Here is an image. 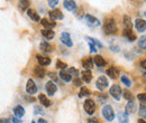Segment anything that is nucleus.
Segmentation results:
<instances>
[{"label": "nucleus", "mask_w": 146, "mask_h": 123, "mask_svg": "<svg viewBox=\"0 0 146 123\" xmlns=\"http://www.w3.org/2000/svg\"><path fill=\"white\" fill-rule=\"evenodd\" d=\"M104 30L106 32V34H116L117 32V26H116V21L113 18H107L104 22Z\"/></svg>", "instance_id": "nucleus-1"}, {"label": "nucleus", "mask_w": 146, "mask_h": 123, "mask_svg": "<svg viewBox=\"0 0 146 123\" xmlns=\"http://www.w3.org/2000/svg\"><path fill=\"white\" fill-rule=\"evenodd\" d=\"M102 115L107 121H112L115 118V112L113 109L110 105H105L102 107Z\"/></svg>", "instance_id": "nucleus-2"}, {"label": "nucleus", "mask_w": 146, "mask_h": 123, "mask_svg": "<svg viewBox=\"0 0 146 123\" xmlns=\"http://www.w3.org/2000/svg\"><path fill=\"white\" fill-rule=\"evenodd\" d=\"M121 88L119 85H117V84H115V85H112L111 87H110V91H109V94L116 100V101H119L120 100V97H121Z\"/></svg>", "instance_id": "nucleus-3"}, {"label": "nucleus", "mask_w": 146, "mask_h": 123, "mask_svg": "<svg viewBox=\"0 0 146 123\" xmlns=\"http://www.w3.org/2000/svg\"><path fill=\"white\" fill-rule=\"evenodd\" d=\"M83 107H84L86 112L91 115V114L94 113V111H96V103H94V101H93L92 99H87V100L84 101Z\"/></svg>", "instance_id": "nucleus-4"}, {"label": "nucleus", "mask_w": 146, "mask_h": 123, "mask_svg": "<svg viewBox=\"0 0 146 123\" xmlns=\"http://www.w3.org/2000/svg\"><path fill=\"white\" fill-rule=\"evenodd\" d=\"M96 85H97L98 89H100V91H104V89H105L106 87H108L109 83H108V80H107V77H106V76H100V77L97 80V82H96Z\"/></svg>", "instance_id": "nucleus-5"}, {"label": "nucleus", "mask_w": 146, "mask_h": 123, "mask_svg": "<svg viewBox=\"0 0 146 123\" xmlns=\"http://www.w3.org/2000/svg\"><path fill=\"white\" fill-rule=\"evenodd\" d=\"M135 28H136V30H137L138 33H143V32H145L146 30V20L141 19V18L136 19V20H135Z\"/></svg>", "instance_id": "nucleus-6"}, {"label": "nucleus", "mask_w": 146, "mask_h": 123, "mask_svg": "<svg viewBox=\"0 0 146 123\" xmlns=\"http://www.w3.org/2000/svg\"><path fill=\"white\" fill-rule=\"evenodd\" d=\"M26 92H27L29 95H33V94H35L37 92V86L33 80H28V81H27V84H26Z\"/></svg>", "instance_id": "nucleus-7"}, {"label": "nucleus", "mask_w": 146, "mask_h": 123, "mask_svg": "<svg viewBox=\"0 0 146 123\" xmlns=\"http://www.w3.org/2000/svg\"><path fill=\"white\" fill-rule=\"evenodd\" d=\"M40 24H42V26H43L46 30H52L55 26H56V22L48 20L47 18H43V19L40 20Z\"/></svg>", "instance_id": "nucleus-8"}, {"label": "nucleus", "mask_w": 146, "mask_h": 123, "mask_svg": "<svg viewBox=\"0 0 146 123\" xmlns=\"http://www.w3.org/2000/svg\"><path fill=\"white\" fill-rule=\"evenodd\" d=\"M61 41L64 45H66L68 47H72L73 43L72 40H71V37H70L69 33H62V35H61Z\"/></svg>", "instance_id": "nucleus-9"}, {"label": "nucleus", "mask_w": 146, "mask_h": 123, "mask_svg": "<svg viewBox=\"0 0 146 123\" xmlns=\"http://www.w3.org/2000/svg\"><path fill=\"white\" fill-rule=\"evenodd\" d=\"M106 73H107V75L109 76L110 78H112V80H116L119 76V70L117 67H115V66H111L110 68H108Z\"/></svg>", "instance_id": "nucleus-10"}, {"label": "nucleus", "mask_w": 146, "mask_h": 123, "mask_svg": "<svg viewBox=\"0 0 146 123\" xmlns=\"http://www.w3.org/2000/svg\"><path fill=\"white\" fill-rule=\"evenodd\" d=\"M45 89H46V92H47L48 95H54V93L56 92L57 87H56V85H55L52 81H50V82H47L45 84Z\"/></svg>", "instance_id": "nucleus-11"}, {"label": "nucleus", "mask_w": 146, "mask_h": 123, "mask_svg": "<svg viewBox=\"0 0 146 123\" xmlns=\"http://www.w3.org/2000/svg\"><path fill=\"white\" fill-rule=\"evenodd\" d=\"M36 59L38 62V64L40 66H47L51 64V58L45 57V56H40V55H36Z\"/></svg>", "instance_id": "nucleus-12"}, {"label": "nucleus", "mask_w": 146, "mask_h": 123, "mask_svg": "<svg viewBox=\"0 0 146 123\" xmlns=\"http://www.w3.org/2000/svg\"><path fill=\"white\" fill-rule=\"evenodd\" d=\"M50 17L54 21L55 20H61V19H63V14L60 9H53L52 11H50Z\"/></svg>", "instance_id": "nucleus-13"}, {"label": "nucleus", "mask_w": 146, "mask_h": 123, "mask_svg": "<svg viewBox=\"0 0 146 123\" xmlns=\"http://www.w3.org/2000/svg\"><path fill=\"white\" fill-rule=\"evenodd\" d=\"M39 49H40L43 53H51V52L53 51V46H52L50 43H47V41H43V43H40V45H39Z\"/></svg>", "instance_id": "nucleus-14"}, {"label": "nucleus", "mask_w": 146, "mask_h": 123, "mask_svg": "<svg viewBox=\"0 0 146 123\" xmlns=\"http://www.w3.org/2000/svg\"><path fill=\"white\" fill-rule=\"evenodd\" d=\"M63 6L69 11H74L76 9V3H75V1H72V0H64Z\"/></svg>", "instance_id": "nucleus-15"}, {"label": "nucleus", "mask_w": 146, "mask_h": 123, "mask_svg": "<svg viewBox=\"0 0 146 123\" xmlns=\"http://www.w3.org/2000/svg\"><path fill=\"white\" fill-rule=\"evenodd\" d=\"M86 19H87V21L89 22V25L92 26V27H98V26H100L99 19H97L96 17L91 16V15H86Z\"/></svg>", "instance_id": "nucleus-16"}, {"label": "nucleus", "mask_w": 146, "mask_h": 123, "mask_svg": "<svg viewBox=\"0 0 146 123\" xmlns=\"http://www.w3.org/2000/svg\"><path fill=\"white\" fill-rule=\"evenodd\" d=\"M81 78H82V81L83 82H86V83H90L92 80V74H91V70H82V73H81Z\"/></svg>", "instance_id": "nucleus-17"}, {"label": "nucleus", "mask_w": 146, "mask_h": 123, "mask_svg": "<svg viewBox=\"0 0 146 123\" xmlns=\"http://www.w3.org/2000/svg\"><path fill=\"white\" fill-rule=\"evenodd\" d=\"M93 62L96 63V65L97 66H99V67H104V66H106V61H105V58L102 57V56H100V55H96L94 56V58H93Z\"/></svg>", "instance_id": "nucleus-18"}, {"label": "nucleus", "mask_w": 146, "mask_h": 123, "mask_svg": "<svg viewBox=\"0 0 146 123\" xmlns=\"http://www.w3.org/2000/svg\"><path fill=\"white\" fill-rule=\"evenodd\" d=\"M82 66L86 68V70H90L93 67V61H92L91 57H87L82 61Z\"/></svg>", "instance_id": "nucleus-19"}, {"label": "nucleus", "mask_w": 146, "mask_h": 123, "mask_svg": "<svg viewBox=\"0 0 146 123\" xmlns=\"http://www.w3.org/2000/svg\"><path fill=\"white\" fill-rule=\"evenodd\" d=\"M14 114H15V116L18 118V119L23 118V116L25 115V109L21 105H17L14 109Z\"/></svg>", "instance_id": "nucleus-20"}, {"label": "nucleus", "mask_w": 146, "mask_h": 123, "mask_svg": "<svg viewBox=\"0 0 146 123\" xmlns=\"http://www.w3.org/2000/svg\"><path fill=\"white\" fill-rule=\"evenodd\" d=\"M27 15H28V17L31 18L32 20H34V21H40L42 20L40 17H39V15L37 14L34 9H28L27 10Z\"/></svg>", "instance_id": "nucleus-21"}, {"label": "nucleus", "mask_w": 146, "mask_h": 123, "mask_svg": "<svg viewBox=\"0 0 146 123\" xmlns=\"http://www.w3.org/2000/svg\"><path fill=\"white\" fill-rule=\"evenodd\" d=\"M38 100H39V102L43 104L44 106H46V107H48V106H51V101L47 99V96L46 95H44V94H39L38 95Z\"/></svg>", "instance_id": "nucleus-22"}, {"label": "nucleus", "mask_w": 146, "mask_h": 123, "mask_svg": "<svg viewBox=\"0 0 146 123\" xmlns=\"http://www.w3.org/2000/svg\"><path fill=\"white\" fill-rule=\"evenodd\" d=\"M34 74L36 75L37 77H39V78H43V77L46 75V70H44L42 66H36V67L34 68Z\"/></svg>", "instance_id": "nucleus-23"}, {"label": "nucleus", "mask_w": 146, "mask_h": 123, "mask_svg": "<svg viewBox=\"0 0 146 123\" xmlns=\"http://www.w3.org/2000/svg\"><path fill=\"white\" fill-rule=\"evenodd\" d=\"M124 36L127 38L129 41H134V40H136V35L131 32V29H125L124 30Z\"/></svg>", "instance_id": "nucleus-24"}, {"label": "nucleus", "mask_w": 146, "mask_h": 123, "mask_svg": "<svg viewBox=\"0 0 146 123\" xmlns=\"http://www.w3.org/2000/svg\"><path fill=\"white\" fill-rule=\"evenodd\" d=\"M60 77H61L64 82H70V81L72 80V76H71L70 73L66 72V70H61V72H60Z\"/></svg>", "instance_id": "nucleus-25"}, {"label": "nucleus", "mask_w": 146, "mask_h": 123, "mask_svg": "<svg viewBox=\"0 0 146 123\" xmlns=\"http://www.w3.org/2000/svg\"><path fill=\"white\" fill-rule=\"evenodd\" d=\"M29 5H31V2L28 1V0H20L18 2V7L20 10H28L29 9Z\"/></svg>", "instance_id": "nucleus-26"}, {"label": "nucleus", "mask_w": 146, "mask_h": 123, "mask_svg": "<svg viewBox=\"0 0 146 123\" xmlns=\"http://www.w3.org/2000/svg\"><path fill=\"white\" fill-rule=\"evenodd\" d=\"M123 22H124V27H125V29H131V27H133V22H131V19L130 17H128V16H124V19H123Z\"/></svg>", "instance_id": "nucleus-27"}, {"label": "nucleus", "mask_w": 146, "mask_h": 123, "mask_svg": "<svg viewBox=\"0 0 146 123\" xmlns=\"http://www.w3.org/2000/svg\"><path fill=\"white\" fill-rule=\"evenodd\" d=\"M40 33H42V36H43L45 39H47V40H50V39H52V38L54 37V32H52V30L43 29Z\"/></svg>", "instance_id": "nucleus-28"}, {"label": "nucleus", "mask_w": 146, "mask_h": 123, "mask_svg": "<svg viewBox=\"0 0 146 123\" xmlns=\"http://www.w3.org/2000/svg\"><path fill=\"white\" fill-rule=\"evenodd\" d=\"M126 111H125V113L126 114H130V113H133L134 112V110H135V103L133 102V101H128V103L126 104V109H125Z\"/></svg>", "instance_id": "nucleus-29"}, {"label": "nucleus", "mask_w": 146, "mask_h": 123, "mask_svg": "<svg viewBox=\"0 0 146 123\" xmlns=\"http://www.w3.org/2000/svg\"><path fill=\"white\" fill-rule=\"evenodd\" d=\"M118 120H119V123H128L129 120H128V114H126L125 112H120L118 114Z\"/></svg>", "instance_id": "nucleus-30"}, {"label": "nucleus", "mask_w": 146, "mask_h": 123, "mask_svg": "<svg viewBox=\"0 0 146 123\" xmlns=\"http://www.w3.org/2000/svg\"><path fill=\"white\" fill-rule=\"evenodd\" d=\"M86 39H87V40H89V43H92L96 47H98V48H102V44H101V43H99L97 39L91 38V37H86Z\"/></svg>", "instance_id": "nucleus-31"}, {"label": "nucleus", "mask_w": 146, "mask_h": 123, "mask_svg": "<svg viewBox=\"0 0 146 123\" xmlns=\"http://www.w3.org/2000/svg\"><path fill=\"white\" fill-rule=\"evenodd\" d=\"M138 46H139L142 49H146V36H142V37L138 39Z\"/></svg>", "instance_id": "nucleus-32"}, {"label": "nucleus", "mask_w": 146, "mask_h": 123, "mask_svg": "<svg viewBox=\"0 0 146 123\" xmlns=\"http://www.w3.org/2000/svg\"><path fill=\"white\" fill-rule=\"evenodd\" d=\"M138 115L142 118V119H146V106L144 104L139 106V112H138Z\"/></svg>", "instance_id": "nucleus-33"}, {"label": "nucleus", "mask_w": 146, "mask_h": 123, "mask_svg": "<svg viewBox=\"0 0 146 123\" xmlns=\"http://www.w3.org/2000/svg\"><path fill=\"white\" fill-rule=\"evenodd\" d=\"M123 94H124V97L128 100V101H133L134 100V95L131 94V92H129L128 89H125L124 92H123Z\"/></svg>", "instance_id": "nucleus-34"}, {"label": "nucleus", "mask_w": 146, "mask_h": 123, "mask_svg": "<svg viewBox=\"0 0 146 123\" xmlns=\"http://www.w3.org/2000/svg\"><path fill=\"white\" fill-rule=\"evenodd\" d=\"M91 94V92L88 89L87 87H82L81 88V91H80V94H79V96L80 97H82V96H89Z\"/></svg>", "instance_id": "nucleus-35"}, {"label": "nucleus", "mask_w": 146, "mask_h": 123, "mask_svg": "<svg viewBox=\"0 0 146 123\" xmlns=\"http://www.w3.org/2000/svg\"><path fill=\"white\" fill-rule=\"evenodd\" d=\"M120 80H121V82H123V83H124L126 86H128V87H129V86H131V81L128 78L126 75L121 76V78H120Z\"/></svg>", "instance_id": "nucleus-36"}, {"label": "nucleus", "mask_w": 146, "mask_h": 123, "mask_svg": "<svg viewBox=\"0 0 146 123\" xmlns=\"http://www.w3.org/2000/svg\"><path fill=\"white\" fill-rule=\"evenodd\" d=\"M56 67H57V68H60V70H64V68H66V67H68V65H66L65 63L61 62V61H57V62H56Z\"/></svg>", "instance_id": "nucleus-37"}, {"label": "nucleus", "mask_w": 146, "mask_h": 123, "mask_svg": "<svg viewBox=\"0 0 146 123\" xmlns=\"http://www.w3.org/2000/svg\"><path fill=\"white\" fill-rule=\"evenodd\" d=\"M69 73H70V75H71V76H74V78L79 76V72L75 70V68H73V67L69 68Z\"/></svg>", "instance_id": "nucleus-38"}, {"label": "nucleus", "mask_w": 146, "mask_h": 123, "mask_svg": "<svg viewBox=\"0 0 146 123\" xmlns=\"http://www.w3.org/2000/svg\"><path fill=\"white\" fill-rule=\"evenodd\" d=\"M137 99L142 102H146V93H141L137 95Z\"/></svg>", "instance_id": "nucleus-39"}, {"label": "nucleus", "mask_w": 146, "mask_h": 123, "mask_svg": "<svg viewBox=\"0 0 146 123\" xmlns=\"http://www.w3.org/2000/svg\"><path fill=\"white\" fill-rule=\"evenodd\" d=\"M47 3H48V6H50V7L54 8V7H56V5L58 3V1H57V0H48V1H47Z\"/></svg>", "instance_id": "nucleus-40"}, {"label": "nucleus", "mask_w": 146, "mask_h": 123, "mask_svg": "<svg viewBox=\"0 0 146 123\" xmlns=\"http://www.w3.org/2000/svg\"><path fill=\"white\" fill-rule=\"evenodd\" d=\"M89 47H90V52H91V53H96V52L98 51V49H97V47H96L92 43H89Z\"/></svg>", "instance_id": "nucleus-41"}, {"label": "nucleus", "mask_w": 146, "mask_h": 123, "mask_svg": "<svg viewBox=\"0 0 146 123\" xmlns=\"http://www.w3.org/2000/svg\"><path fill=\"white\" fill-rule=\"evenodd\" d=\"M81 84H82L81 80H79L78 77H75V78H74V85H75V86H81Z\"/></svg>", "instance_id": "nucleus-42"}, {"label": "nucleus", "mask_w": 146, "mask_h": 123, "mask_svg": "<svg viewBox=\"0 0 146 123\" xmlns=\"http://www.w3.org/2000/svg\"><path fill=\"white\" fill-rule=\"evenodd\" d=\"M10 122L11 123H21V121H20V119H18V118L13 116V118L10 119Z\"/></svg>", "instance_id": "nucleus-43"}, {"label": "nucleus", "mask_w": 146, "mask_h": 123, "mask_svg": "<svg viewBox=\"0 0 146 123\" xmlns=\"http://www.w3.org/2000/svg\"><path fill=\"white\" fill-rule=\"evenodd\" d=\"M43 113H44V112H43V111H42V109H40V107H35V114H43Z\"/></svg>", "instance_id": "nucleus-44"}, {"label": "nucleus", "mask_w": 146, "mask_h": 123, "mask_svg": "<svg viewBox=\"0 0 146 123\" xmlns=\"http://www.w3.org/2000/svg\"><path fill=\"white\" fill-rule=\"evenodd\" d=\"M141 66L146 70V59H144V61H142V62H141Z\"/></svg>", "instance_id": "nucleus-45"}, {"label": "nucleus", "mask_w": 146, "mask_h": 123, "mask_svg": "<svg viewBox=\"0 0 146 123\" xmlns=\"http://www.w3.org/2000/svg\"><path fill=\"white\" fill-rule=\"evenodd\" d=\"M0 123H11L8 119H0Z\"/></svg>", "instance_id": "nucleus-46"}, {"label": "nucleus", "mask_w": 146, "mask_h": 123, "mask_svg": "<svg viewBox=\"0 0 146 123\" xmlns=\"http://www.w3.org/2000/svg\"><path fill=\"white\" fill-rule=\"evenodd\" d=\"M37 123H47V121H46V120H44V119H38Z\"/></svg>", "instance_id": "nucleus-47"}, {"label": "nucleus", "mask_w": 146, "mask_h": 123, "mask_svg": "<svg viewBox=\"0 0 146 123\" xmlns=\"http://www.w3.org/2000/svg\"><path fill=\"white\" fill-rule=\"evenodd\" d=\"M137 123H146V121H144L143 119H139V120L137 121Z\"/></svg>", "instance_id": "nucleus-48"}, {"label": "nucleus", "mask_w": 146, "mask_h": 123, "mask_svg": "<svg viewBox=\"0 0 146 123\" xmlns=\"http://www.w3.org/2000/svg\"><path fill=\"white\" fill-rule=\"evenodd\" d=\"M143 77L146 80V72H144V73H143Z\"/></svg>", "instance_id": "nucleus-49"}, {"label": "nucleus", "mask_w": 146, "mask_h": 123, "mask_svg": "<svg viewBox=\"0 0 146 123\" xmlns=\"http://www.w3.org/2000/svg\"><path fill=\"white\" fill-rule=\"evenodd\" d=\"M144 15H145V17H146V11H145V14H144Z\"/></svg>", "instance_id": "nucleus-50"}]
</instances>
